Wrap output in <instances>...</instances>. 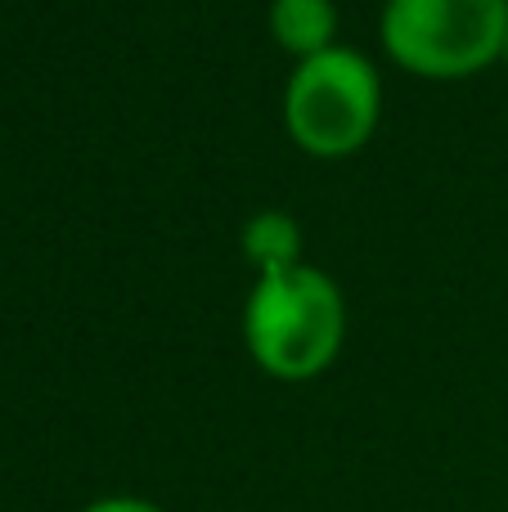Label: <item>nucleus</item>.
<instances>
[{
	"label": "nucleus",
	"mask_w": 508,
	"mask_h": 512,
	"mask_svg": "<svg viewBox=\"0 0 508 512\" xmlns=\"http://www.w3.org/2000/svg\"><path fill=\"white\" fill-rule=\"evenodd\" d=\"M508 0H387L383 50L414 77L459 81L504 59Z\"/></svg>",
	"instance_id": "nucleus-2"
},
{
	"label": "nucleus",
	"mask_w": 508,
	"mask_h": 512,
	"mask_svg": "<svg viewBox=\"0 0 508 512\" xmlns=\"http://www.w3.org/2000/svg\"><path fill=\"white\" fill-rule=\"evenodd\" d=\"M270 36L297 63L315 59V54L333 50L338 9H333V0H270Z\"/></svg>",
	"instance_id": "nucleus-4"
},
{
	"label": "nucleus",
	"mask_w": 508,
	"mask_h": 512,
	"mask_svg": "<svg viewBox=\"0 0 508 512\" xmlns=\"http://www.w3.org/2000/svg\"><path fill=\"white\" fill-rule=\"evenodd\" d=\"M383 113V81L365 54L333 45L302 59L284 90V122L311 158H347L365 149Z\"/></svg>",
	"instance_id": "nucleus-3"
},
{
	"label": "nucleus",
	"mask_w": 508,
	"mask_h": 512,
	"mask_svg": "<svg viewBox=\"0 0 508 512\" xmlns=\"http://www.w3.org/2000/svg\"><path fill=\"white\" fill-rule=\"evenodd\" d=\"M81 512H167V508L149 504V499H135V495H108V499H95V504H86Z\"/></svg>",
	"instance_id": "nucleus-6"
},
{
	"label": "nucleus",
	"mask_w": 508,
	"mask_h": 512,
	"mask_svg": "<svg viewBox=\"0 0 508 512\" xmlns=\"http://www.w3.org/2000/svg\"><path fill=\"white\" fill-rule=\"evenodd\" d=\"M243 256L257 265V274L293 270L302 265V230L284 212H257L243 225Z\"/></svg>",
	"instance_id": "nucleus-5"
},
{
	"label": "nucleus",
	"mask_w": 508,
	"mask_h": 512,
	"mask_svg": "<svg viewBox=\"0 0 508 512\" xmlns=\"http://www.w3.org/2000/svg\"><path fill=\"white\" fill-rule=\"evenodd\" d=\"M347 337V306L338 283L315 265L257 274L243 310V342L252 360L279 382H306L324 373Z\"/></svg>",
	"instance_id": "nucleus-1"
},
{
	"label": "nucleus",
	"mask_w": 508,
	"mask_h": 512,
	"mask_svg": "<svg viewBox=\"0 0 508 512\" xmlns=\"http://www.w3.org/2000/svg\"><path fill=\"white\" fill-rule=\"evenodd\" d=\"M504 63H508V41H504Z\"/></svg>",
	"instance_id": "nucleus-7"
}]
</instances>
